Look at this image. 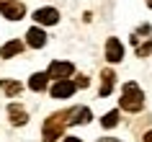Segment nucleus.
<instances>
[{
    "instance_id": "nucleus-1",
    "label": "nucleus",
    "mask_w": 152,
    "mask_h": 142,
    "mask_svg": "<svg viewBox=\"0 0 152 142\" xmlns=\"http://www.w3.org/2000/svg\"><path fill=\"white\" fill-rule=\"evenodd\" d=\"M70 124V114L67 111H59V114H52V116L44 121V142H54L59 140V134L64 132V127Z\"/></svg>"
},
{
    "instance_id": "nucleus-2",
    "label": "nucleus",
    "mask_w": 152,
    "mask_h": 142,
    "mask_svg": "<svg viewBox=\"0 0 152 142\" xmlns=\"http://www.w3.org/2000/svg\"><path fill=\"white\" fill-rule=\"evenodd\" d=\"M144 106V96L142 90H139V85L137 83H126L124 85V90H121V109L124 111H139Z\"/></svg>"
},
{
    "instance_id": "nucleus-3",
    "label": "nucleus",
    "mask_w": 152,
    "mask_h": 142,
    "mask_svg": "<svg viewBox=\"0 0 152 142\" xmlns=\"http://www.w3.org/2000/svg\"><path fill=\"white\" fill-rule=\"evenodd\" d=\"M0 13L10 21H18V18H23L26 8L18 3V0H0Z\"/></svg>"
},
{
    "instance_id": "nucleus-4",
    "label": "nucleus",
    "mask_w": 152,
    "mask_h": 142,
    "mask_svg": "<svg viewBox=\"0 0 152 142\" xmlns=\"http://www.w3.org/2000/svg\"><path fill=\"white\" fill-rule=\"evenodd\" d=\"M72 72H75V65H72V62H52V65H49V70H47V75H49V78L62 80V78H70Z\"/></svg>"
},
{
    "instance_id": "nucleus-5",
    "label": "nucleus",
    "mask_w": 152,
    "mask_h": 142,
    "mask_svg": "<svg viewBox=\"0 0 152 142\" xmlns=\"http://www.w3.org/2000/svg\"><path fill=\"white\" fill-rule=\"evenodd\" d=\"M75 83L72 80H67V78H62V80H57L54 85H52V98H70L72 93H75Z\"/></svg>"
},
{
    "instance_id": "nucleus-6",
    "label": "nucleus",
    "mask_w": 152,
    "mask_h": 142,
    "mask_svg": "<svg viewBox=\"0 0 152 142\" xmlns=\"http://www.w3.org/2000/svg\"><path fill=\"white\" fill-rule=\"evenodd\" d=\"M121 57H124L121 41L119 39H108L106 41V60H108V62H121Z\"/></svg>"
},
{
    "instance_id": "nucleus-7",
    "label": "nucleus",
    "mask_w": 152,
    "mask_h": 142,
    "mask_svg": "<svg viewBox=\"0 0 152 142\" xmlns=\"http://www.w3.org/2000/svg\"><path fill=\"white\" fill-rule=\"evenodd\" d=\"M34 18H36V24H44V26H52L59 21V13H57L54 8H39L36 13H34Z\"/></svg>"
},
{
    "instance_id": "nucleus-8",
    "label": "nucleus",
    "mask_w": 152,
    "mask_h": 142,
    "mask_svg": "<svg viewBox=\"0 0 152 142\" xmlns=\"http://www.w3.org/2000/svg\"><path fill=\"white\" fill-rule=\"evenodd\" d=\"M70 124H88L90 121V109L88 106H77V109H70Z\"/></svg>"
},
{
    "instance_id": "nucleus-9",
    "label": "nucleus",
    "mask_w": 152,
    "mask_h": 142,
    "mask_svg": "<svg viewBox=\"0 0 152 142\" xmlns=\"http://www.w3.org/2000/svg\"><path fill=\"white\" fill-rule=\"evenodd\" d=\"M26 41H28V47L41 49L44 44H47V34L41 31V29H28V34H26Z\"/></svg>"
},
{
    "instance_id": "nucleus-10",
    "label": "nucleus",
    "mask_w": 152,
    "mask_h": 142,
    "mask_svg": "<svg viewBox=\"0 0 152 142\" xmlns=\"http://www.w3.org/2000/svg\"><path fill=\"white\" fill-rule=\"evenodd\" d=\"M8 116H10V121H13V124H18V127L26 124V119H28V116H26V111L21 109L18 103H10V106H8Z\"/></svg>"
},
{
    "instance_id": "nucleus-11",
    "label": "nucleus",
    "mask_w": 152,
    "mask_h": 142,
    "mask_svg": "<svg viewBox=\"0 0 152 142\" xmlns=\"http://www.w3.org/2000/svg\"><path fill=\"white\" fill-rule=\"evenodd\" d=\"M101 78H103V85H101L98 93H101V96H108V93L113 90V78H116V75H113V70H103Z\"/></svg>"
},
{
    "instance_id": "nucleus-12",
    "label": "nucleus",
    "mask_w": 152,
    "mask_h": 142,
    "mask_svg": "<svg viewBox=\"0 0 152 142\" xmlns=\"http://www.w3.org/2000/svg\"><path fill=\"white\" fill-rule=\"evenodd\" d=\"M47 72H36V75H31V80H28V88L31 90H44L47 88Z\"/></svg>"
},
{
    "instance_id": "nucleus-13",
    "label": "nucleus",
    "mask_w": 152,
    "mask_h": 142,
    "mask_svg": "<svg viewBox=\"0 0 152 142\" xmlns=\"http://www.w3.org/2000/svg\"><path fill=\"white\" fill-rule=\"evenodd\" d=\"M21 49H23V44H21V41H8V44H5V47L0 49V57H5V60H8V57L18 54V52H21Z\"/></svg>"
},
{
    "instance_id": "nucleus-14",
    "label": "nucleus",
    "mask_w": 152,
    "mask_h": 142,
    "mask_svg": "<svg viewBox=\"0 0 152 142\" xmlns=\"http://www.w3.org/2000/svg\"><path fill=\"white\" fill-rule=\"evenodd\" d=\"M101 124L106 127V129H111V127H116L119 124V111H108L103 119H101Z\"/></svg>"
},
{
    "instance_id": "nucleus-15",
    "label": "nucleus",
    "mask_w": 152,
    "mask_h": 142,
    "mask_svg": "<svg viewBox=\"0 0 152 142\" xmlns=\"http://www.w3.org/2000/svg\"><path fill=\"white\" fill-rule=\"evenodd\" d=\"M0 88H3L8 96H18V90H21V85H18V83H8V80H3V83H0Z\"/></svg>"
},
{
    "instance_id": "nucleus-16",
    "label": "nucleus",
    "mask_w": 152,
    "mask_h": 142,
    "mask_svg": "<svg viewBox=\"0 0 152 142\" xmlns=\"http://www.w3.org/2000/svg\"><path fill=\"white\" fill-rule=\"evenodd\" d=\"M75 85H80V88H85V85H88V78H77V83H75Z\"/></svg>"
},
{
    "instance_id": "nucleus-17",
    "label": "nucleus",
    "mask_w": 152,
    "mask_h": 142,
    "mask_svg": "<svg viewBox=\"0 0 152 142\" xmlns=\"http://www.w3.org/2000/svg\"><path fill=\"white\" fill-rule=\"evenodd\" d=\"M64 142H83V140H77V137H67Z\"/></svg>"
},
{
    "instance_id": "nucleus-18",
    "label": "nucleus",
    "mask_w": 152,
    "mask_h": 142,
    "mask_svg": "<svg viewBox=\"0 0 152 142\" xmlns=\"http://www.w3.org/2000/svg\"><path fill=\"white\" fill-rule=\"evenodd\" d=\"M144 142H152V132H147V137H144Z\"/></svg>"
},
{
    "instance_id": "nucleus-19",
    "label": "nucleus",
    "mask_w": 152,
    "mask_h": 142,
    "mask_svg": "<svg viewBox=\"0 0 152 142\" xmlns=\"http://www.w3.org/2000/svg\"><path fill=\"white\" fill-rule=\"evenodd\" d=\"M147 5H150V8H152V0H147Z\"/></svg>"
},
{
    "instance_id": "nucleus-20",
    "label": "nucleus",
    "mask_w": 152,
    "mask_h": 142,
    "mask_svg": "<svg viewBox=\"0 0 152 142\" xmlns=\"http://www.w3.org/2000/svg\"><path fill=\"white\" fill-rule=\"evenodd\" d=\"M101 142H113V140H101Z\"/></svg>"
}]
</instances>
